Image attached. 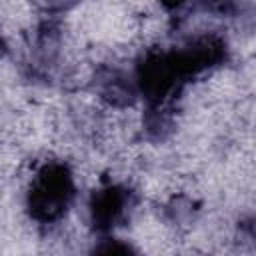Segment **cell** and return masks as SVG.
Segmentation results:
<instances>
[{
	"mask_svg": "<svg viewBox=\"0 0 256 256\" xmlns=\"http://www.w3.org/2000/svg\"><path fill=\"white\" fill-rule=\"evenodd\" d=\"M78 198V176L64 158H46L32 168L24 186V212L36 226H58Z\"/></svg>",
	"mask_w": 256,
	"mask_h": 256,
	"instance_id": "1",
	"label": "cell"
},
{
	"mask_svg": "<svg viewBox=\"0 0 256 256\" xmlns=\"http://www.w3.org/2000/svg\"><path fill=\"white\" fill-rule=\"evenodd\" d=\"M138 206V194L132 186L120 180L100 182L86 200V222L88 228L106 236L114 230L132 222Z\"/></svg>",
	"mask_w": 256,
	"mask_h": 256,
	"instance_id": "2",
	"label": "cell"
},
{
	"mask_svg": "<svg viewBox=\"0 0 256 256\" xmlns=\"http://www.w3.org/2000/svg\"><path fill=\"white\" fill-rule=\"evenodd\" d=\"M86 256H142V254L134 242L114 234H106L92 242Z\"/></svg>",
	"mask_w": 256,
	"mask_h": 256,
	"instance_id": "3",
	"label": "cell"
}]
</instances>
